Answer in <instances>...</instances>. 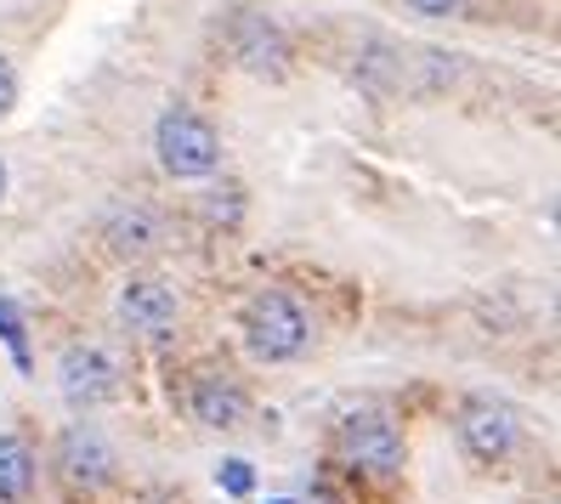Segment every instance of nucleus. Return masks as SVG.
I'll list each match as a JSON object with an SVG mask.
<instances>
[{
  "mask_svg": "<svg viewBox=\"0 0 561 504\" xmlns=\"http://www.w3.org/2000/svg\"><path fill=\"white\" fill-rule=\"evenodd\" d=\"M307 341H312V323H307V312L295 307L284 289H261L250 307H244V346H250L261 363L301 357Z\"/></svg>",
  "mask_w": 561,
  "mask_h": 504,
  "instance_id": "1",
  "label": "nucleus"
},
{
  "mask_svg": "<svg viewBox=\"0 0 561 504\" xmlns=\"http://www.w3.org/2000/svg\"><path fill=\"white\" fill-rule=\"evenodd\" d=\"M153 148H159V164L176 182L210 176L216 164H221V137L210 130V119H199L193 108H164V119L153 130Z\"/></svg>",
  "mask_w": 561,
  "mask_h": 504,
  "instance_id": "2",
  "label": "nucleus"
},
{
  "mask_svg": "<svg viewBox=\"0 0 561 504\" xmlns=\"http://www.w3.org/2000/svg\"><path fill=\"white\" fill-rule=\"evenodd\" d=\"M341 459L352 470H369V477H391L403 465V431L391 414L380 409H352L341 420Z\"/></svg>",
  "mask_w": 561,
  "mask_h": 504,
  "instance_id": "3",
  "label": "nucleus"
},
{
  "mask_svg": "<svg viewBox=\"0 0 561 504\" xmlns=\"http://www.w3.org/2000/svg\"><path fill=\"white\" fill-rule=\"evenodd\" d=\"M459 443H466L471 459L500 465V459H511L516 443H522V420H516L511 402L488 397V391H482V397H466V409H459Z\"/></svg>",
  "mask_w": 561,
  "mask_h": 504,
  "instance_id": "4",
  "label": "nucleus"
},
{
  "mask_svg": "<svg viewBox=\"0 0 561 504\" xmlns=\"http://www.w3.org/2000/svg\"><path fill=\"white\" fill-rule=\"evenodd\" d=\"M57 470H62V482H69L75 493L108 488L114 482V448H108V436L96 431V425H69V431H62V443H57Z\"/></svg>",
  "mask_w": 561,
  "mask_h": 504,
  "instance_id": "5",
  "label": "nucleus"
},
{
  "mask_svg": "<svg viewBox=\"0 0 561 504\" xmlns=\"http://www.w3.org/2000/svg\"><path fill=\"white\" fill-rule=\"evenodd\" d=\"M57 380H62L69 409H96V402H108L119 391V368L103 346H69L57 363Z\"/></svg>",
  "mask_w": 561,
  "mask_h": 504,
  "instance_id": "6",
  "label": "nucleus"
},
{
  "mask_svg": "<svg viewBox=\"0 0 561 504\" xmlns=\"http://www.w3.org/2000/svg\"><path fill=\"white\" fill-rule=\"evenodd\" d=\"M119 318L137 329V334H148V341H164V334H171V323H176V289L159 284V278H125V289H119Z\"/></svg>",
  "mask_w": 561,
  "mask_h": 504,
  "instance_id": "7",
  "label": "nucleus"
},
{
  "mask_svg": "<svg viewBox=\"0 0 561 504\" xmlns=\"http://www.w3.org/2000/svg\"><path fill=\"white\" fill-rule=\"evenodd\" d=\"M193 414H199V425H239L244 420V386L233 375H221V368H205L199 380H193Z\"/></svg>",
  "mask_w": 561,
  "mask_h": 504,
  "instance_id": "8",
  "label": "nucleus"
},
{
  "mask_svg": "<svg viewBox=\"0 0 561 504\" xmlns=\"http://www.w3.org/2000/svg\"><path fill=\"white\" fill-rule=\"evenodd\" d=\"M233 46H239V62H244L250 75H278V69H284V41H278V28H273L267 18L239 12Z\"/></svg>",
  "mask_w": 561,
  "mask_h": 504,
  "instance_id": "9",
  "label": "nucleus"
},
{
  "mask_svg": "<svg viewBox=\"0 0 561 504\" xmlns=\"http://www.w3.org/2000/svg\"><path fill=\"white\" fill-rule=\"evenodd\" d=\"M108 244H114L119 255H142V250L159 244V221H153L142 205L114 210V216H108Z\"/></svg>",
  "mask_w": 561,
  "mask_h": 504,
  "instance_id": "10",
  "label": "nucleus"
},
{
  "mask_svg": "<svg viewBox=\"0 0 561 504\" xmlns=\"http://www.w3.org/2000/svg\"><path fill=\"white\" fill-rule=\"evenodd\" d=\"M28 488H35V454L23 436H0V499L18 504Z\"/></svg>",
  "mask_w": 561,
  "mask_h": 504,
  "instance_id": "11",
  "label": "nucleus"
},
{
  "mask_svg": "<svg viewBox=\"0 0 561 504\" xmlns=\"http://www.w3.org/2000/svg\"><path fill=\"white\" fill-rule=\"evenodd\" d=\"M0 341H7V352H12V363L28 375V329H23V312H18V300H7L0 295Z\"/></svg>",
  "mask_w": 561,
  "mask_h": 504,
  "instance_id": "12",
  "label": "nucleus"
},
{
  "mask_svg": "<svg viewBox=\"0 0 561 504\" xmlns=\"http://www.w3.org/2000/svg\"><path fill=\"white\" fill-rule=\"evenodd\" d=\"M216 482H221L227 493H239V499L255 488V477H250V465H244V459H227V465L216 470Z\"/></svg>",
  "mask_w": 561,
  "mask_h": 504,
  "instance_id": "13",
  "label": "nucleus"
},
{
  "mask_svg": "<svg viewBox=\"0 0 561 504\" xmlns=\"http://www.w3.org/2000/svg\"><path fill=\"white\" fill-rule=\"evenodd\" d=\"M12 103H18V75H12V62L0 57V114H7Z\"/></svg>",
  "mask_w": 561,
  "mask_h": 504,
  "instance_id": "14",
  "label": "nucleus"
},
{
  "mask_svg": "<svg viewBox=\"0 0 561 504\" xmlns=\"http://www.w3.org/2000/svg\"><path fill=\"white\" fill-rule=\"evenodd\" d=\"M414 12H425V18H443V12H454V0H409Z\"/></svg>",
  "mask_w": 561,
  "mask_h": 504,
  "instance_id": "15",
  "label": "nucleus"
},
{
  "mask_svg": "<svg viewBox=\"0 0 561 504\" xmlns=\"http://www.w3.org/2000/svg\"><path fill=\"white\" fill-rule=\"evenodd\" d=\"M0 198H7V164H0Z\"/></svg>",
  "mask_w": 561,
  "mask_h": 504,
  "instance_id": "16",
  "label": "nucleus"
},
{
  "mask_svg": "<svg viewBox=\"0 0 561 504\" xmlns=\"http://www.w3.org/2000/svg\"><path fill=\"white\" fill-rule=\"evenodd\" d=\"M278 504H284V499H278Z\"/></svg>",
  "mask_w": 561,
  "mask_h": 504,
  "instance_id": "17",
  "label": "nucleus"
}]
</instances>
